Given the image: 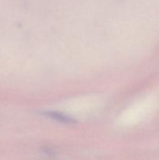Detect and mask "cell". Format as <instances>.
I'll use <instances>...</instances> for the list:
<instances>
[]
</instances>
